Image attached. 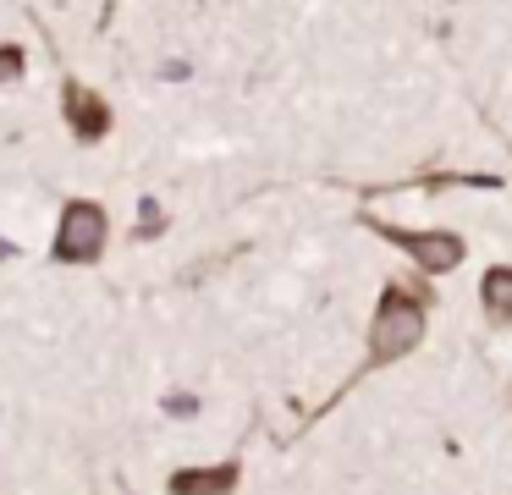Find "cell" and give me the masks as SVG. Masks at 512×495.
I'll return each mask as SVG.
<instances>
[{"label":"cell","instance_id":"obj_1","mask_svg":"<svg viewBox=\"0 0 512 495\" xmlns=\"http://www.w3.org/2000/svg\"><path fill=\"white\" fill-rule=\"evenodd\" d=\"M424 336H430V297L413 292L408 281H386V286H380L375 314H369V358H364V374L369 369H386V363H397V358H408Z\"/></svg>","mask_w":512,"mask_h":495},{"label":"cell","instance_id":"obj_6","mask_svg":"<svg viewBox=\"0 0 512 495\" xmlns=\"http://www.w3.org/2000/svg\"><path fill=\"white\" fill-rule=\"evenodd\" d=\"M479 308H485L496 325H512V264H490L479 275Z\"/></svg>","mask_w":512,"mask_h":495},{"label":"cell","instance_id":"obj_7","mask_svg":"<svg viewBox=\"0 0 512 495\" xmlns=\"http://www.w3.org/2000/svg\"><path fill=\"white\" fill-rule=\"evenodd\" d=\"M28 83V50L12 39H0V94L6 88H23Z\"/></svg>","mask_w":512,"mask_h":495},{"label":"cell","instance_id":"obj_9","mask_svg":"<svg viewBox=\"0 0 512 495\" xmlns=\"http://www.w3.org/2000/svg\"><path fill=\"white\" fill-rule=\"evenodd\" d=\"M188 77H193L188 55H166V61H160V83H188Z\"/></svg>","mask_w":512,"mask_h":495},{"label":"cell","instance_id":"obj_3","mask_svg":"<svg viewBox=\"0 0 512 495\" xmlns=\"http://www.w3.org/2000/svg\"><path fill=\"white\" fill-rule=\"evenodd\" d=\"M105 248H111V209L100 198H67L56 215L50 259L56 264H100Z\"/></svg>","mask_w":512,"mask_h":495},{"label":"cell","instance_id":"obj_2","mask_svg":"<svg viewBox=\"0 0 512 495\" xmlns=\"http://www.w3.org/2000/svg\"><path fill=\"white\" fill-rule=\"evenodd\" d=\"M364 231H375L380 242L402 248L424 275H452L457 264H468V237L463 231H446V226H397V220H375V215H358Z\"/></svg>","mask_w":512,"mask_h":495},{"label":"cell","instance_id":"obj_10","mask_svg":"<svg viewBox=\"0 0 512 495\" xmlns=\"http://www.w3.org/2000/svg\"><path fill=\"white\" fill-rule=\"evenodd\" d=\"M160 407H166L171 418H193V413H199V396H193V391H171Z\"/></svg>","mask_w":512,"mask_h":495},{"label":"cell","instance_id":"obj_11","mask_svg":"<svg viewBox=\"0 0 512 495\" xmlns=\"http://www.w3.org/2000/svg\"><path fill=\"white\" fill-rule=\"evenodd\" d=\"M12 259H17V242L6 237V231H0V264H12Z\"/></svg>","mask_w":512,"mask_h":495},{"label":"cell","instance_id":"obj_8","mask_svg":"<svg viewBox=\"0 0 512 495\" xmlns=\"http://www.w3.org/2000/svg\"><path fill=\"white\" fill-rule=\"evenodd\" d=\"M160 231H166V204H160L155 193H144V198H138V226H133V237H138V242H155Z\"/></svg>","mask_w":512,"mask_h":495},{"label":"cell","instance_id":"obj_5","mask_svg":"<svg viewBox=\"0 0 512 495\" xmlns=\"http://www.w3.org/2000/svg\"><path fill=\"white\" fill-rule=\"evenodd\" d=\"M243 484V462H210V468H177L166 479L171 495H232Z\"/></svg>","mask_w":512,"mask_h":495},{"label":"cell","instance_id":"obj_4","mask_svg":"<svg viewBox=\"0 0 512 495\" xmlns=\"http://www.w3.org/2000/svg\"><path fill=\"white\" fill-rule=\"evenodd\" d=\"M61 116H67V127H72V138L78 143H105V132L116 127V110H111V99L105 94H94L89 83H78V77H67L61 83Z\"/></svg>","mask_w":512,"mask_h":495}]
</instances>
